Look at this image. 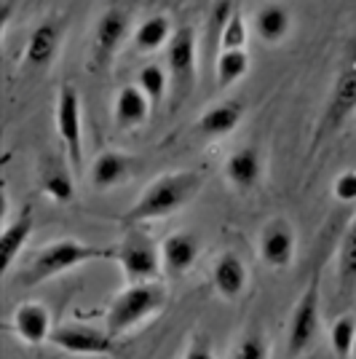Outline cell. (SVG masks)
Here are the masks:
<instances>
[{
	"mask_svg": "<svg viewBox=\"0 0 356 359\" xmlns=\"http://www.w3.org/2000/svg\"><path fill=\"white\" fill-rule=\"evenodd\" d=\"M201 188H204V175L196 169L163 172L145 185V191L137 196V201L121 215V223L126 228H134V225H145L153 220H163L169 215H177L201 194Z\"/></svg>",
	"mask_w": 356,
	"mask_h": 359,
	"instance_id": "1",
	"label": "cell"
},
{
	"mask_svg": "<svg viewBox=\"0 0 356 359\" xmlns=\"http://www.w3.org/2000/svg\"><path fill=\"white\" fill-rule=\"evenodd\" d=\"M97 260H113L116 263V250L97 247L91 241L81 239H54L32 257L30 266H25V271L19 273V282L25 287H38L48 279H57L67 271L89 266Z\"/></svg>",
	"mask_w": 356,
	"mask_h": 359,
	"instance_id": "2",
	"label": "cell"
},
{
	"mask_svg": "<svg viewBox=\"0 0 356 359\" xmlns=\"http://www.w3.org/2000/svg\"><path fill=\"white\" fill-rule=\"evenodd\" d=\"M169 290L158 282H139V285H126L116 298L110 300L104 311V330L110 335H126L145 325L148 319L158 316L166 309Z\"/></svg>",
	"mask_w": 356,
	"mask_h": 359,
	"instance_id": "3",
	"label": "cell"
},
{
	"mask_svg": "<svg viewBox=\"0 0 356 359\" xmlns=\"http://www.w3.org/2000/svg\"><path fill=\"white\" fill-rule=\"evenodd\" d=\"M116 263L126 279V285L139 282H158L163 273L161 266V244L150 239L142 231V225H134L126 231V236L116 247Z\"/></svg>",
	"mask_w": 356,
	"mask_h": 359,
	"instance_id": "4",
	"label": "cell"
},
{
	"mask_svg": "<svg viewBox=\"0 0 356 359\" xmlns=\"http://www.w3.org/2000/svg\"><path fill=\"white\" fill-rule=\"evenodd\" d=\"M54 126L62 142V153L73 166L75 177L83 175V105L73 83H62L54 105Z\"/></svg>",
	"mask_w": 356,
	"mask_h": 359,
	"instance_id": "5",
	"label": "cell"
},
{
	"mask_svg": "<svg viewBox=\"0 0 356 359\" xmlns=\"http://www.w3.org/2000/svg\"><path fill=\"white\" fill-rule=\"evenodd\" d=\"M319 327H322V290H319V273H313L300 298L295 300V309L287 322V354L297 357L306 348H311Z\"/></svg>",
	"mask_w": 356,
	"mask_h": 359,
	"instance_id": "6",
	"label": "cell"
},
{
	"mask_svg": "<svg viewBox=\"0 0 356 359\" xmlns=\"http://www.w3.org/2000/svg\"><path fill=\"white\" fill-rule=\"evenodd\" d=\"M354 110H356V46L351 48V54L345 57V62H343L338 75H335V81H332L329 100H327L324 105V116H322V123H319V132L313 137V145L322 142L324 137L335 135Z\"/></svg>",
	"mask_w": 356,
	"mask_h": 359,
	"instance_id": "7",
	"label": "cell"
},
{
	"mask_svg": "<svg viewBox=\"0 0 356 359\" xmlns=\"http://www.w3.org/2000/svg\"><path fill=\"white\" fill-rule=\"evenodd\" d=\"M48 344L57 346L64 354H73V357H116L121 348L118 338L110 335L107 330L78 325V322L57 325Z\"/></svg>",
	"mask_w": 356,
	"mask_h": 359,
	"instance_id": "8",
	"label": "cell"
},
{
	"mask_svg": "<svg viewBox=\"0 0 356 359\" xmlns=\"http://www.w3.org/2000/svg\"><path fill=\"white\" fill-rule=\"evenodd\" d=\"M166 67L172 73V86L182 100L196 86V70H198V43L191 27H177L172 41L166 46Z\"/></svg>",
	"mask_w": 356,
	"mask_h": 359,
	"instance_id": "9",
	"label": "cell"
},
{
	"mask_svg": "<svg viewBox=\"0 0 356 359\" xmlns=\"http://www.w3.org/2000/svg\"><path fill=\"white\" fill-rule=\"evenodd\" d=\"M257 252L268 269H289L297 252L295 225L287 217H271L257 236Z\"/></svg>",
	"mask_w": 356,
	"mask_h": 359,
	"instance_id": "10",
	"label": "cell"
},
{
	"mask_svg": "<svg viewBox=\"0 0 356 359\" xmlns=\"http://www.w3.org/2000/svg\"><path fill=\"white\" fill-rule=\"evenodd\" d=\"M129 35V14L123 8H107L97 27H94V43H91V65L102 67L116 57L123 41Z\"/></svg>",
	"mask_w": 356,
	"mask_h": 359,
	"instance_id": "11",
	"label": "cell"
},
{
	"mask_svg": "<svg viewBox=\"0 0 356 359\" xmlns=\"http://www.w3.org/2000/svg\"><path fill=\"white\" fill-rule=\"evenodd\" d=\"M62 41H64V25H62L60 19H46V22H41L30 32V38H27L22 67L25 70H46L51 62L57 60Z\"/></svg>",
	"mask_w": 356,
	"mask_h": 359,
	"instance_id": "12",
	"label": "cell"
},
{
	"mask_svg": "<svg viewBox=\"0 0 356 359\" xmlns=\"http://www.w3.org/2000/svg\"><path fill=\"white\" fill-rule=\"evenodd\" d=\"M11 327H14L16 338L27 346H43L51 341V314L43 303L38 300H27V303H19L16 306L14 316H11Z\"/></svg>",
	"mask_w": 356,
	"mask_h": 359,
	"instance_id": "13",
	"label": "cell"
},
{
	"mask_svg": "<svg viewBox=\"0 0 356 359\" xmlns=\"http://www.w3.org/2000/svg\"><path fill=\"white\" fill-rule=\"evenodd\" d=\"M134 169H137L134 156L123 150H102L89 166V182L97 191H113L126 180H132Z\"/></svg>",
	"mask_w": 356,
	"mask_h": 359,
	"instance_id": "14",
	"label": "cell"
},
{
	"mask_svg": "<svg viewBox=\"0 0 356 359\" xmlns=\"http://www.w3.org/2000/svg\"><path fill=\"white\" fill-rule=\"evenodd\" d=\"M201 244L191 231H174L161 241V266L169 279H179L196 266Z\"/></svg>",
	"mask_w": 356,
	"mask_h": 359,
	"instance_id": "15",
	"label": "cell"
},
{
	"mask_svg": "<svg viewBox=\"0 0 356 359\" xmlns=\"http://www.w3.org/2000/svg\"><path fill=\"white\" fill-rule=\"evenodd\" d=\"M244 102L241 100H223L217 105L207 107L198 118H196L193 129L196 135L207 137V140H217V137H228L236 132L238 123L244 121Z\"/></svg>",
	"mask_w": 356,
	"mask_h": 359,
	"instance_id": "16",
	"label": "cell"
},
{
	"mask_svg": "<svg viewBox=\"0 0 356 359\" xmlns=\"http://www.w3.org/2000/svg\"><path fill=\"white\" fill-rule=\"evenodd\" d=\"M249 285V271L236 252L217 255L212 263V287L223 300H238Z\"/></svg>",
	"mask_w": 356,
	"mask_h": 359,
	"instance_id": "17",
	"label": "cell"
},
{
	"mask_svg": "<svg viewBox=\"0 0 356 359\" xmlns=\"http://www.w3.org/2000/svg\"><path fill=\"white\" fill-rule=\"evenodd\" d=\"M223 177L228 180L231 188L236 191H252L260 185L263 180V158H260V150L252 145H244V148L233 150L223 164Z\"/></svg>",
	"mask_w": 356,
	"mask_h": 359,
	"instance_id": "18",
	"label": "cell"
},
{
	"mask_svg": "<svg viewBox=\"0 0 356 359\" xmlns=\"http://www.w3.org/2000/svg\"><path fill=\"white\" fill-rule=\"evenodd\" d=\"M150 113H153V102L137 83L134 86H121L118 94H116V102H113V121L121 129L132 132V129L145 126Z\"/></svg>",
	"mask_w": 356,
	"mask_h": 359,
	"instance_id": "19",
	"label": "cell"
},
{
	"mask_svg": "<svg viewBox=\"0 0 356 359\" xmlns=\"http://www.w3.org/2000/svg\"><path fill=\"white\" fill-rule=\"evenodd\" d=\"M32 231H35V217H32V210L25 207L19 210L14 217H8L3 223V233H0V250H3V273L14 269L16 257L22 255L25 244L30 241Z\"/></svg>",
	"mask_w": 356,
	"mask_h": 359,
	"instance_id": "20",
	"label": "cell"
},
{
	"mask_svg": "<svg viewBox=\"0 0 356 359\" xmlns=\"http://www.w3.org/2000/svg\"><path fill=\"white\" fill-rule=\"evenodd\" d=\"M41 191L54 204H70L75 198V172L67 158L48 156L41 166Z\"/></svg>",
	"mask_w": 356,
	"mask_h": 359,
	"instance_id": "21",
	"label": "cell"
},
{
	"mask_svg": "<svg viewBox=\"0 0 356 359\" xmlns=\"http://www.w3.org/2000/svg\"><path fill=\"white\" fill-rule=\"evenodd\" d=\"M292 30V14L282 3H266L254 14V32L263 43H282Z\"/></svg>",
	"mask_w": 356,
	"mask_h": 359,
	"instance_id": "22",
	"label": "cell"
},
{
	"mask_svg": "<svg viewBox=\"0 0 356 359\" xmlns=\"http://www.w3.org/2000/svg\"><path fill=\"white\" fill-rule=\"evenodd\" d=\"M172 35H174L172 19L166 14H153L137 25V30L132 35V46L139 54H150V51L166 48L169 41H172Z\"/></svg>",
	"mask_w": 356,
	"mask_h": 359,
	"instance_id": "23",
	"label": "cell"
},
{
	"mask_svg": "<svg viewBox=\"0 0 356 359\" xmlns=\"http://www.w3.org/2000/svg\"><path fill=\"white\" fill-rule=\"evenodd\" d=\"M249 73V54L247 51H220L214 60V81L220 89L238 83Z\"/></svg>",
	"mask_w": 356,
	"mask_h": 359,
	"instance_id": "24",
	"label": "cell"
},
{
	"mask_svg": "<svg viewBox=\"0 0 356 359\" xmlns=\"http://www.w3.org/2000/svg\"><path fill=\"white\" fill-rule=\"evenodd\" d=\"M354 341H356V314H343L332 322L329 327V346L335 357L348 359L354 357Z\"/></svg>",
	"mask_w": 356,
	"mask_h": 359,
	"instance_id": "25",
	"label": "cell"
},
{
	"mask_svg": "<svg viewBox=\"0 0 356 359\" xmlns=\"http://www.w3.org/2000/svg\"><path fill=\"white\" fill-rule=\"evenodd\" d=\"M249 41V27H247V19L244 14L233 8L231 16L225 19L223 32H220V43H217V54L220 51H244Z\"/></svg>",
	"mask_w": 356,
	"mask_h": 359,
	"instance_id": "26",
	"label": "cell"
},
{
	"mask_svg": "<svg viewBox=\"0 0 356 359\" xmlns=\"http://www.w3.org/2000/svg\"><path fill=\"white\" fill-rule=\"evenodd\" d=\"M137 86L148 94L153 107H158L166 100V91H169V73L161 65H145L137 75Z\"/></svg>",
	"mask_w": 356,
	"mask_h": 359,
	"instance_id": "27",
	"label": "cell"
},
{
	"mask_svg": "<svg viewBox=\"0 0 356 359\" xmlns=\"http://www.w3.org/2000/svg\"><path fill=\"white\" fill-rule=\"evenodd\" d=\"M338 279L343 285H354L356 282V220L345 231L341 241V252H338Z\"/></svg>",
	"mask_w": 356,
	"mask_h": 359,
	"instance_id": "28",
	"label": "cell"
},
{
	"mask_svg": "<svg viewBox=\"0 0 356 359\" xmlns=\"http://www.w3.org/2000/svg\"><path fill=\"white\" fill-rule=\"evenodd\" d=\"M233 359H271V346H268L263 332H247L233 348Z\"/></svg>",
	"mask_w": 356,
	"mask_h": 359,
	"instance_id": "29",
	"label": "cell"
},
{
	"mask_svg": "<svg viewBox=\"0 0 356 359\" xmlns=\"http://www.w3.org/2000/svg\"><path fill=\"white\" fill-rule=\"evenodd\" d=\"M332 196L341 204H354L356 201V169H343L338 177L332 180Z\"/></svg>",
	"mask_w": 356,
	"mask_h": 359,
	"instance_id": "30",
	"label": "cell"
},
{
	"mask_svg": "<svg viewBox=\"0 0 356 359\" xmlns=\"http://www.w3.org/2000/svg\"><path fill=\"white\" fill-rule=\"evenodd\" d=\"M182 359H217V357H214V348H212V344H209V338L196 335L193 341L188 344V348H185Z\"/></svg>",
	"mask_w": 356,
	"mask_h": 359,
	"instance_id": "31",
	"label": "cell"
},
{
	"mask_svg": "<svg viewBox=\"0 0 356 359\" xmlns=\"http://www.w3.org/2000/svg\"><path fill=\"white\" fill-rule=\"evenodd\" d=\"M354 359H356V341H354Z\"/></svg>",
	"mask_w": 356,
	"mask_h": 359,
	"instance_id": "32",
	"label": "cell"
}]
</instances>
